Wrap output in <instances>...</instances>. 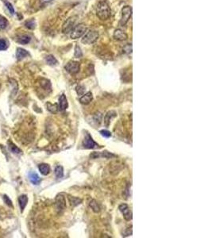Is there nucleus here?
I'll return each instance as SVG.
<instances>
[{"instance_id": "nucleus-1", "label": "nucleus", "mask_w": 212, "mask_h": 238, "mask_svg": "<svg viewBox=\"0 0 212 238\" xmlns=\"http://www.w3.org/2000/svg\"><path fill=\"white\" fill-rule=\"evenodd\" d=\"M96 14L101 20H106L110 17L111 10L107 1L102 0L98 3L96 8Z\"/></svg>"}, {"instance_id": "nucleus-2", "label": "nucleus", "mask_w": 212, "mask_h": 238, "mask_svg": "<svg viewBox=\"0 0 212 238\" xmlns=\"http://www.w3.org/2000/svg\"><path fill=\"white\" fill-rule=\"evenodd\" d=\"M99 38V33L96 30H89L84 34L83 37L82 43L85 44H91L96 42Z\"/></svg>"}, {"instance_id": "nucleus-3", "label": "nucleus", "mask_w": 212, "mask_h": 238, "mask_svg": "<svg viewBox=\"0 0 212 238\" xmlns=\"http://www.w3.org/2000/svg\"><path fill=\"white\" fill-rule=\"evenodd\" d=\"M87 31V26L84 24L80 23L73 28L71 32V38L72 39H78L84 35Z\"/></svg>"}, {"instance_id": "nucleus-4", "label": "nucleus", "mask_w": 212, "mask_h": 238, "mask_svg": "<svg viewBox=\"0 0 212 238\" xmlns=\"http://www.w3.org/2000/svg\"><path fill=\"white\" fill-rule=\"evenodd\" d=\"M132 15V7L130 6H126L122 10V17L120 19V26H125L129 22Z\"/></svg>"}, {"instance_id": "nucleus-5", "label": "nucleus", "mask_w": 212, "mask_h": 238, "mask_svg": "<svg viewBox=\"0 0 212 238\" xmlns=\"http://www.w3.org/2000/svg\"><path fill=\"white\" fill-rule=\"evenodd\" d=\"M77 16H72V17H69L68 20L66 21L63 26L62 28V31L64 34H69L71 33L72 30H73V28L75 27V22L77 21Z\"/></svg>"}, {"instance_id": "nucleus-6", "label": "nucleus", "mask_w": 212, "mask_h": 238, "mask_svg": "<svg viewBox=\"0 0 212 238\" xmlns=\"http://www.w3.org/2000/svg\"><path fill=\"white\" fill-rule=\"evenodd\" d=\"M83 145L85 149H95L97 146H99L97 144H96L94 140L92 139V137L90 136L89 133H86L85 135V138L83 140Z\"/></svg>"}, {"instance_id": "nucleus-7", "label": "nucleus", "mask_w": 212, "mask_h": 238, "mask_svg": "<svg viewBox=\"0 0 212 238\" xmlns=\"http://www.w3.org/2000/svg\"><path fill=\"white\" fill-rule=\"evenodd\" d=\"M79 68H80V65L76 61L69 62L65 66L66 71H69L71 74H76L79 71Z\"/></svg>"}, {"instance_id": "nucleus-8", "label": "nucleus", "mask_w": 212, "mask_h": 238, "mask_svg": "<svg viewBox=\"0 0 212 238\" xmlns=\"http://www.w3.org/2000/svg\"><path fill=\"white\" fill-rule=\"evenodd\" d=\"M120 211L122 213L124 218L127 221H130L132 219V213L130 210V208L127 204H122L119 206Z\"/></svg>"}, {"instance_id": "nucleus-9", "label": "nucleus", "mask_w": 212, "mask_h": 238, "mask_svg": "<svg viewBox=\"0 0 212 238\" xmlns=\"http://www.w3.org/2000/svg\"><path fill=\"white\" fill-rule=\"evenodd\" d=\"M114 38L117 41H125L128 38V36L122 30L117 29L114 32Z\"/></svg>"}, {"instance_id": "nucleus-10", "label": "nucleus", "mask_w": 212, "mask_h": 238, "mask_svg": "<svg viewBox=\"0 0 212 238\" xmlns=\"http://www.w3.org/2000/svg\"><path fill=\"white\" fill-rule=\"evenodd\" d=\"M56 203H57V209H58L59 210H64V209L66 206L65 198L63 197L62 195H58L57 197Z\"/></svg>"}, {"instance_id": "nucleus-11", "label": "nucleus", "mask_w": 212, "mask_h": 238, "mask_svg": "<svg viewBox=\"0 0 212 238\" xmlns=\"http://www.w3.org/2000/svg\"><path fill=\"white\" fill-rule=\"evenodd\" d=\"M29 179H30L31 183L34 184V185H38L41 183V178L39 177L38 174L36 172H34V171L29 173Z\"/></svg>"}, {"instance_id": "nucleus-12", "label": "nucleus", "mask_w": 212, "mask_h": 238, "mask_svg": "<svg viewBox=\"0 0 212 238\" xmlns=\"http://www.w3.org/2000/svg\"><path fill=\"white\" fill-rule=\"evenodd\" d=\"M28 202V197L26 195V194H22L18 198V204H19V206H20L21 211L23 212L24 210L25 207L26 206Z\"/></svg>"}, {"instance_id": "nucleus-13", "label": "nucleus", "mask_w": 212, "mask_h": 238, "mask_svg": "<svg viewBox=\"0 0 212 238\" xmlns=\"http://www.w3.org/2000/svg\"><path fill=\"white\" fill-rule=\"evenodd\" d=\"M59 107L61 110H65L68 108V100L65 95H61L59 98Z\"/></svg>"}, {"instance_id": "nucleus-14", "label": "nucleus", "mask_w": 212, "mask_h": 238, "mask_svg": "<svg viewBox=\"0 0 212 238\" xmlns=\"http://www.w3.org/2000/svg\"><path fill=\"white\" fill-rule=\"evenodd\" d=\"M93 97H92V92H87V93H86L85 95H83L79 99V101H80V102L81 103H83V104H88V103H90V102H92V100Z\"/></svg>"}, {"instance_id": "nucleus-15", "label": "nucleus", "mask_w": 212, "mask_h": 238, "mask_svg": "<svg viewBox=\"0 0 212 238\" xmlns=\"http://www.w3.org/2000/svg\"><path fill=\"white\" fill-rule=\"evenodd\" d=\"M29 52L26 51L24 48H17V52H16V57L17 60H22L23 58L26 57L27 56H29Z\"/></svg>"}, {"instance_id": "nucleus-16", "label": "nucleus", "mask_w": 212, "mask_h": 238, "mask_svg": "<svg viewBox=\"0 0 212 238\" xmlns=\"http://www.w3.org/2000/svg\"><path fill=\"white\" fill-rule=\"evenodd\" d=\"M38 168H39L40 172L42 175H47L50 172V167L47 163H41V164H39Z\"/></svg>"}, {"instance_id": "nucleus-17", "label": "nucleus", "mask_w": 212, "mask_h": 238, "mask_svg": "<svg viewBox=\"0 0 212 238\" xmlns=\"http://www.w3.org/2000/svg\"><path fill=\"white\" fill-rule=\"evenodd\" d=\"M45 61L47 62V64L48 65H51V66H56L58 64V61L56 58L52 56V55H48L45 57Z\"/></svg>"}, {"instance_id": "nucleus-18", "label": "nucleus", "mask_w": 212, "mask_h": 238, "mask_svg": "<svg viewBox=\"0 0 212 238\" xmlns=\"http://www.w3.org/2000/svg\"><path fill=\"white\" fill-rule=\"evenodd\" d=\"M105 157V158H110V157H114V155L110 154L108 152H103V153H101L100 155H99V153L97 154L96 153H94L92 155H91V157H92V158H94V159H96V158H97V157Z\"/></svg>"}, {"instance_id": "nucleus-19", "label": "nucleus", "mask_w": 212, "mask_h": 238, "mask_svg": "<svg viewBox=\"0 0 212 238\" xmlns=\"http://www.w3.org/2000/svg\"><path fill=\"white\" fill-rule=\"evenodd\" d=\"M55 175L57 179H61L64 176V168L61 166L56 167L55 168Z\"/></svg>"}, {"instance_id": "nucleus-20", "label": "nucleus", "mask_w": 212, "mask_h": 238, "mask_svg": "<svg viewBox=\"0 0 212 238\" xmlns=\"http://www.w3.org/2000/svg\"><path fill=\"white\" fill-rule=\"evenodd\" d=\"M8 145H9V149H10V150L12 153H16V154L22 153V150H21L19 148H17V147L14 145V143L9 141V142H8Z\"/></svg>"}, {"instance_id": "nucleus-21", "label": "nucleus", "mask_w": 212, "mask_h": 238, "mask_svg": "<svg viewBox=\"0 0 212 238\" xmlns=\"http://www.w3.org/2000/svg\"><path fill=\"white\" fill-rule=\"evenodd\" d=\"M30 41V38L27 36V35H22L18 38L17 39V42H19L22 44H26Z\"/></svg>"}, {"instance_id": "nucleus-22", "label": "nucleus", "mask_w": 212, "mask_h": 238, "mask_svg": "<svg viewBox=\"0 0 212 238\" xmlns=\"http://www.w3.org/2000/svg\"><path fill=\"white\" fill-rule=\"evenodd\" d=\"M115 112L114 111H110V112H108L107 114H106V117H105V119H104V121H105V123H106V126H108L109 125L110 122V120H111V118H113V117H114L115 116Z\"/></svg>"}, {"instance_id": "nucleus-23", "label": "nucleus", "mask_w": 212, "mask_h": 238, "mask_svg": "<svg viewBox=\"0 0 212 238\" xmlns=\"http://www.w3.org/2000/svg\"><path fill=\"white\" fill-rule=\"evenodd\" d=\"M47 108L52 113H56L58 110V107L57 104H51L49 102H47Z\"/></svg>"}, {"instance_id": "nucleus-24", "label": "nucleus", "mask_w": 212, "mask_h": 238, "mask_svg": "<svg viewBox=\"0 0 212 238\" xmlns=\"http://www.w3.org/2000/svg\"><path fill=\"white\" fill-rule=\"evenodd\" d=\"M90 206H91L93 210L95 211V212H96V213H97V212H99V205H98V203L96 202V200H92V201H91V202H90Z\"/></svg>"}, {"instance_id": "nucleus-25", "label": "nucleus", "mask_w": 212, "mask_h": 238, "mask_svg": "<svg viewBox=\"0 0 212 238\" xmlns=\"http://www.w3.org/2000/svg\"><path fill=\"white\" fill-rule=\"evenodd\" d=\"M7 21L4 17H0V30H4L7 27Z\"/></svg>"}, {"instance_id": "nucleus-26", "label": "nucleus", "mask_w": 212, "mask_h": 238, "mask_svg": "<svg viewBox=\"0 0 212 238\" xmlns=\"http://www.w3.org/2000/svg\"><path fill=\"white\" fill-rule=\"evenodd\" d=\"M35 22L34 20H30L27 21L26 23H25V26L28 28V29H30V30H33L35 28Z\"/></svg>"}, {"instance_id": "nucleus-27", "label": "nucleus", "mask_w": 212, "mask_h": 238, "mask_svg": "<svg viewBox=\"0 0 212 238\" xmlns=\"http://www.w3.org/2000/svg\"><path fill=\"white\" fill-rule=\"evenodd\" d=\"M3 200L4 202H5V203L8 206H10V208H13L14 207V206H13V203H12V202H11V200L10 199V198L8 197L7 195H3Z\"/></svg>"}, {"instance_id": "nucleus-28", "label": "nucleus", "mask_w": 212, "mask_h": 238, "mask_svg": "<svg viewBox=\"0 0 212 238\" xmlns=\"http://www.w3.org/2000/svg\"><path fill=\"white\" fill-rule=\"evenodd\" d=\"M82 56H83V53H82V51H81V49H80V48H79L78 45H76V46H75V56L77 58H79V57H81Z\"/></svg>"}, {"instance_id": "nucleus-29", "label": "nucleus", "mask_w": 212, "mask_h": 238, "mask_svg": "<svg viewBox=\"0 0 212 238\" xmlns=\"http://www.w3.org/2000/svg\"><path fill=\"white\" fill-rule=\"evenodd\" d=\"M7 44L6 41L4 40H0V51H3V50H6L7 48Z\"/></svg>"}, {"instance_id": "nucleus-30", "label": "nucleus", "mask_w": 212, "mask_h": 238, "mask_svg": "<svg viewBox=\"0 0 212 238\" xmlns=\"http://www.w3.org/2000/svg\"><path fill=\"white\" fill-rule=\"evenodd\" d=\"M5 3H6V6H7V9L9 10V11H10V14H14V7H13V5L10 3H9V2H6Z\"/></svg>"}, {"instance_id": "nucleus-31", "label": "nucleus", "mask_w": 212, "mask_h": 238, "mask_svg": "<svg viewBox=\"0 0 212 238\" xmlns=\"http://www.w3.org/2000/svg\"><path fill=\"white\" fill-rule=\"evenodd\" d=\"M100 133H101L102 136H104V137H106V138H108V137H110V136H111L110 133L109 131H107V130H101V131H100Z\"/></svg>"}, {"instance_id": "nucleus-32", "label": "nucleus", "mask_w": 212, "mask_h": 238, "mask_svg": "<svg viewBox=\"0 0 212 238\" xmlns=\"http://www.w3.org/2000/svg\"><path fill=\"white\" fill-rule=\"evenodd\" d=\"M72 205L73 206H76V205L79 204L81 202V199H78L76 198H72Z\"/></svg>"}, {"instance_id": "nucleus-33", "label": "nucleus", "mask_w": 212, "mask_h": 238, "mask_svg": "<svg viewBox=\"0 0 212 238\" xmlns=\"http://www.w3.org/2000/svg\"><path fill=\"white\" fill-rule=\"evenodd\" d=\"M41 1L43 3H48V2H51L52 0H41Z\"/></svg>"}]
</instances>
